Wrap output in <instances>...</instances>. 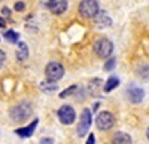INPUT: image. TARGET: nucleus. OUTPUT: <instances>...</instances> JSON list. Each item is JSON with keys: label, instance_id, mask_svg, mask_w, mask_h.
<instances>
[{"label": "nucleus", "instance_id": "obj_1", "mask_svg": "<svg viewBox=\"0 0 149 144\" xmlns=\"http://www.w3.org/2000/svg\"><path fill=\"white\" fill-rule=\"evenodd\" d=\"M31 116V105L29 103H21L10 110V117L15 122H24Z\"/></svg>", "mask_w": 149, "mask_h": 144}, {"label": "nucleus", "instance_id": "obj_2", "mask_svg": "<svg viewBox=\"0 0 149 144\" xmlns=\"http://www.w3.org/2000/svg\"><path fill=\"white\" fill-rule=\"evenodd\" d=\"M45 74H46L48 80L57 82V80H60L61 77L64 76V67L61 65L60 63H57V61H51L45 68Z\"/></svg>", "mask_w": 149, "mask_h": 144}, {"label": "nucleus", "instance_id": "obj_3", "mask_svg": "<svg viewBox=\"0 0 149 144\" xmlns=\"http://www.w3.org/2000/svg\"><path fill=\"white\" fill-rule=\"evenodd\" d=\"M112 51H113V43H112L109 39H98L94 43V52L97 54V56L100 58H107L110 56Z\"/></svg>", "mask_w": 149, "mask_h": 144}, {"label": "nucleus", "instance_id": "obj_4", "mask_svg": "<svg viewBox=\"0 0 149 144\" xmlns=\"http://www.w3.org/2000/svg\"><path fill=\"white\" fill-rule=\"evenodd\" d=\"M79 12L85 18H95L98 14V3L97 0H82L79 5Z\"/></svg>", "mask_w": 149, "mask_h": 144}, {"label": "nucleus", "instance_id": "obj_5", "mask_svg": "<svg viewBox=\"0 0 149 144\" xmlns=\"http://www.w3.org/2000/svg\"><path fill=\"white\" fill-rule=\"evenodd\" d=\"M95 125L100 131H107L115 125V117L109 112H102V113H98V116L95 119Z\"/></svg>", "mask_w": 149, "mask_h": 144}, {"label": "nucleus", "instance_id": "obj_6", "mask_svg": "<svg viewBox=\"0 0 149 144\" xmlns=\"http://www.w3.org/2000/svg\"><path fill=\"white\" fill-rule=\"evenodd\" d=\"M58 119L63 125H72L76 119V113H74L72 105H61L58 110Z\"/></svg>", "mask_w": 149, "mask_h": 144}, {"label": "nucleus", "instance_id": "obj_7", "mask_svg": "<svg viewBox=\"0 0 149 144\" xmlns=\"http://www.w3.org/2000/svg\"><path fill=\"white\" fill-rule=\"evenodd\" d=\"M91 121H93L91 112L88 109H85L81 114V121H79V125H78V135L79 137H84L86 132H88V129L91 126Z\"/></svg>", "mask_w": 149, "mask_h": 144}, {"label": "nucleus", "instance_id": "obj_8", "mask_svg": "<svg viewBox=\"0 0 149 144\" xmlns=\"http://www.w3.org/2000/svg\"><path fill=\"white\" fill-rule=\"evenodd\" d=\"M48 9L54 15H61L67 9V0H48Z\"/></svg>", "mask_w": 149, "mask_h": 144}, {"label": "nucleus", "instance_id": "obj_9", "mask_svg": "<svg viewBox=\"0 0 149 144\" xmlns=\"http://www.w3.org/2000/svg\"><path fill=\"white\" fill-rule=\"evenodd\" d=\"M37 122H39V121H37V119H34V121H33L30 125L17 129V131H15V134L19 135L21 138H29V137H31L33 132H34V129H36V126H37Z\"/></svg>", "mask_w": 149, "mask_h": 144}, {"label": "nucleus", "instance_id": "obj_10", "mask_svg": "<svg viewBox=\"0 0 149 144\" xmlns=\"http://www.w3.org/2000/svg\"><path fill=\"white\" fill-rule=\"evenodd\" d=\"M127 94H128L130 101H131V103H134V104L140 103V101L143 100V97H145L143 89H142V88H137V86H131V88L127 91Z\"/></svg>", "mask_w": 149, "mask_h": 144}, {"label": "nucleus", "instance_id": "obj_11", "mask_svg": "<svg viewBox=\"0 0 149 144\" xmlns=\"http://www.w3.org/2000/svg\"><path fill=\"white\" fill-rule=\"evenodd\" d=\"M95 22H97V25L100 27V28H104V27H110L112 25V19L109 18V15L106 14V12H100V14H97Z\"/></svg>", "mask_w": 149, "mask_h": 144}, {"label": "nucleus", "instance_id": "obj_12", "mask_svg": "<svg viewBox=\"0 0 149 144\" xmlns=\"http://www.w3.org/2000/svg\"><path fill=\"white\" fill-rule=\"evenodd\" d=\"M113 144H131V137L125 132H116L113 137Z\"/></svg>", "mask_w": 149, "mask_h": 144}, {"label": "nucleus", "instance_id": "obj_13", "mask_svg": "<svg viewBox=\"0 0 149 144\" xmlns=\"http://www.w3.org/2000/svg\"><path fill=\"white\" fill-rule=\"evenodd\" d=\"M27 56H29V48H27V45L24 43V42L18 43V51H17V58L19 59V61H24V59H27Z\"/></svg>", "mask_w": 149, "mask_h": 144}, {"label": "nucleus", "instance_id": "obj_14", "mask_svg": "<svg viewBox=\"0 0 149 144\" xmlns=\"http://www.w3.org/2000/svg\"><path fill=\"white\" fill-rule=\"evenodd\" d=\"M118 85H119V79H118V77H115V76H112V77H109V79H107V82L104 83L103 89H104V92H110L112 89H115Z\"/></svg>", "mask_w": 149, "mask_h": 144}, {"label": "nucleus", "instance_id": "obj_15", "mask_svg": "<svg viewBox=\"0 0 149 144\" xmlns=\"http://www.w3.org/2000/svg\"><path fill=\"white\" fill-rule=\"evenodd\" d=\"M40 88H42V91H45V92H54V91L58 89L57 82H51V80L42 82V83H40Z\"/></svg>", "mask_w": 149, "mask_h": 144}, {"label": "nucleus", "instance_id": "obj_16", "mask_svg": "<svg viewBox=\"0 0 149 144\" xmlns=\"http://www.w3.org/2000/svg\"><path fill=\"white\" fill-rule=\"evenodd\" d=\"M5 37H6L8 42H10V43H17V40H18V34H17L15 31L9 30V31L5 33Z\"/></svg>", "mask_w": 149, "mask_h": 144}, {"label": "nucleus", "instance_id": "obj_17", "mask_svg": "<svg viewBox=\"0 0 149 144\" xmlns=\"http://www.w3.org/2000/svg\"><path fill=\"white\" fill-rule=\"evenodd\" d=\"M100 85H102V80L100 79H95V80H93L90 83V89H91V94L93 95H97V89L100 88Z\"/></svg>", "mask_w": 149, "mask_h": 144}, {"label": "nucleus", "instance_id": "obj_18", "mask_svg": "<svg viewBox=\"0 0 149 144\" xmlns=\"http://www.w3.org/2000/svg\"><path fill=\"white\" fill-rule=\"evenodd\" d=\"M115 65H116V58H109L107 63L104 64V70L106 71H110V70H113Z\"/></svg>", "mask_w": 149, "mask_h": 144}, {"label": "nucleus", "instance_id": "obj_19", "mask_svg": "<svg viewBox=\"0 0 149 144\" xmlns=\"http://www.w3.org/2000/svg\"><path fill=\"white\" fill-rule=\"evenodd\" d=\"M76 89H78V86H76V85H73V86H70V88H67L66 91L61 92V94H60V97H61V98H66L67 95H72V94H73L74 91H76Z\"/></svg>", "mask_w": 149, "mask_h": 144}, {"label": "nucleus", "instance_id": "obj_20", "mask_svg": "<svg viewBox=\"0 0 149 144\" xmlns=\"http://www.w3.org/2000/svg\"><path fill=\"white\" fill-rule=\"evenodd\" d=\"M39 144H54V140L52 138H43L39 141Z\"/></svg>", "mask_w": 149, "mask_h": 144}, {"label": "nucleus", "instance_id": "obj_21", "mask_svg": "<svg viewBox=\"0 0 149 144\" xmlns=\"http://www.w3.org/2000/svg\"><path fill=\"white\" fill-rule=\"evenodd\" d=\"M24 8H26V5H24L22 2H17V5H15V10H24Z\"/></svg>", "mask_w": 149, "mask_h": 144}, {"label": "nucleus", "instance_id": "obj_22", "mask_svg": "<svg viewBox=\"0 0 149 144\" xmlns=\"http://www.w3.org/2000/svg\"><path fill=\"white\" fill-rule=\"evenodd\" d=\"M5 59H6V55H5V52L0 49V67L3 65V63H5Z\"/></svg>", "mask_w": 149, "mask_h": 144}, {"label": "nucleus", "instance_id": "obj_23", "mask_svg": "<svg viewBox=\"0 0 149 144\" xmlns=\"http://www.w3.org/2000/svg\"><path fill=\"white\" fill-rule=\"evenodd\" d=\"M94 143H95V137H94V134H90L88 140H86V144H94Z\"/></svg>", "mask_w": 149, "mask_h": 144}, {"label": "nucleus", "instance_id": "obj_24", "mask_svg": "<svg viewBox=\"0 0 149 144\" xmlns=\"http://www.w3.org/2000/svg\"><path fill=\"white\" fill-rule=\"evenodd\" d=\"M6 25V21L2 18V17H0V27H5Z\"/></svg>", "mask_w": 149, "mask_h": 144}, {"label": "nucleus", "instance_id": "obj_25", "mask_svg": "<svg viewBox=\"0 0 149 144\" xmlns=\"http://www.w3.org/2000/svg\"><path fill=\"white\" fill-rule=\"evenodd\" d=\"M3 14H6V15H10V10H9L8 8H3Z\"/></svg>", "mask_w": 149, "mask_h": 144}, {"label": "nucleus", "instance_id": "obj_26", "mask_svg": "<svg viewBox=\"0 0 149 144\" xmlns=\"http://www.w3.org/2000/svg\"><path fill=\"white\" fill-rule=\"evenodd\" d=\"M146 137H148V140H149V128L146 129Z\"/></svg>", "mask_w": 149, "mask_h": 144}, {"label": "nucleus", "instance_id": "obj_27", "mask_svg": "<svg viewBox=\"0 0 149 144\" xmlns=\"http://www.w3.org/2000/svg\"><path fill=\"white\" fill-rule=\"evenodd\" d=\"M0 2H2V0H0Z\"/></svg>", "mask_w": 149, "mask_h": 144}]
</instances>
